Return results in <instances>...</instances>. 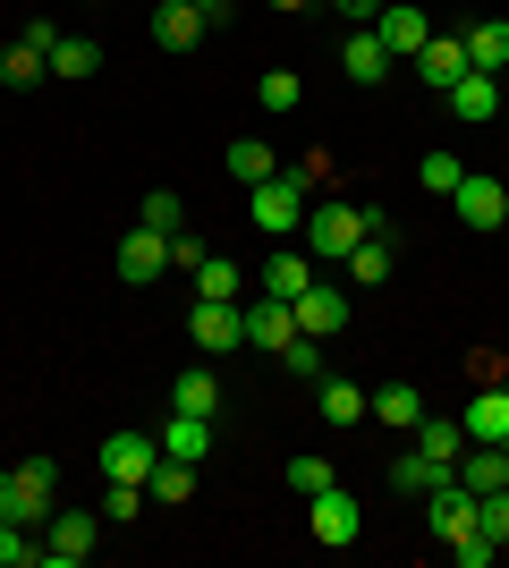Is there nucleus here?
<instances>
[{"mask_svg":"<svg viewBox=\"0 0 509 568\" xmlns=\"http://www.w3.org/2000/svg\"><path fill=\"white\" fill-rule=\"evenodd\" d=\"M170 407H179V416H221V374L213 365H187L179 390H170Z\"/></svg>","mask_w":509,"mask_h":568,"instance_id":"nucleus-25","label":"nucleus"},{"mask_svg":"<svg viewBox=\"0 0 509 568\" xmlns=\"http://www.w3.org/2000/svg\"><path fill=\"white\" fill-rule=\"evenodd\" d=\"M306 526H315V544L323 551H348L365 535V500L357 493H339V484H323L315 500H306Z\"/></svg>","mask_w":509,"mask_h":568,"instance_id":"nucleus-5","label":"nucleus"},{"mask_svg":"<svg viewBox=\"0 0 509 568\" xmlns=\"http://www.w3.org/2000/svg\"><path fill=\"white\" fill-rule=\"evenodd\" d=\"M0 568H43V544H26L18 518H0Z\"/></svg>","mask_w":509,"mask_h":568,"instance_id":"nucleus-36","label":"nucleus"},{"mask_svg":"<svg viewBox=\"0 0 509 568\" xmlns=\"http://www.w3.org/2000/svg\"><path fill=\"white\" fill-rule=\"evenodd\" d=\"M246 348H272V356H281V348H289V339H297V314H289V297H264V288H246Z\"/></svg>","mask_w":509,"mask_h":568,"instance_id":"nucleus-9","label":"nucleus"},{"mask_svg":"<svg viewBox=\"0 0 509 568\" xmlns=\"http://www.w3.org/2000/svg\"><path fill=\"white\" fill-rule=\"evenodd\" d=\"M339 77H348V85H383V77H390V51H383L374 26H348V43H339Z\"/></svg>","mask_w":509,"mask_h":568,"instance_id":"nucleus-15","label":"nucleus"},{"mask_svg":"<svg viewBox=\"0 0 509 568\" xmlns=\"http://www.w3.org/2000/svg\"><path fill=\"white\" fill-rule=\"evenodd\" d=\"M195 18H204V26H230V18H238V0H195Z\"/></svg>","mask_w":509,"mask_h":568,"instance_id":"nucleus-43","label":"nucleus"},{"mask_svg":"<svg viewBox=\"0 0 509 568\" xmlns=\"http://www.w3.org/2000/svg\"><path fill=\"white\" fill-rule=\"evenodd\" d=\"M441 102H450V119H459V128H492V119L509 111V102H501V77H485V69H467Z\"/></svg>","mask_w":509,"mask_h":568,"instance_id":"nucleus-12","label":"nucleus"},{"mask_svg":"<svg viewBox=\"0 0 509 568\" xmlns=\"http://www.w3.org/2000/svg\"><path fill=\"white\" fill-rule=\"evenodd\" d=\"M204 255H213V246H204V237H195V230H179V237H170V272H195V263H204Z\"/></svg>","mask_w":509,"mask_h":568,"instance_id":"nucleus-41","label":"nucleus"},{"mask_svg":"<svg viewBox=\"0 0 509 568\" xmlns=\"http://www.w3.org/2000/svg\"><path fill=\"white\" fill-rule=\"evenodd\" d=\"M467 60H476L485 77H501L509 69V18H476L467 26Z\"/></svg>","mask_w":509,"mask_h":568,"instance_id":"nucleus-26","label":"nucleus"},{"mask_svg":"<svg viewBox=\"0 0 509 568\" xmlns=\"http://www.w3.org/2000/svg\"><path fill=\"white\" fill-rule=\"evenodd\" d=\"M187 339L204 356H230V348H246V314L221 306V297H195V306H187Z\"/></svg>","mask_w":509,"mask_h":568,"instance_id":"nucleus-6","label":"nucleus"},{"mask_svg":"<svg viewBox=\"0 0 509 568\" xmlns=\"http://www.w3.org/2000/svg\"><path fill=\"white\" fill-rule=\"evenodd\" d=\"M187 493H195V467H187V458H162V467L145 475V500H162V509H187Z\"/></svg>","mask_w":509,"mask_h":568,"instance_id":"nucleus-29","label":"nucleus"},{"mask_svg":"<svg viewBox=\"0 0 509 568\" xmlns=\"http://www.w3.org/2000/svg\"><path fill=\"white\" fill-rule=\"evenodd\" d=\"M289 314H297V332H306V339H332V332H348V288L306 281V288L289 297Z\"/></svg>","mask_w":509,"mask_h":568,"instance_id":"nucleus-7","label":"nucleus"},{"mask_svg":"<svg viewBox=\"0 0 509 568\" xmlns=\"http://www.w3.org/2000/svg\"><path fill=\"white\" fill-rule=\"evenodd\" d=\"M195 297H221V306H246V263H230V255H204V263H195Z\"/></svg>","mask_w":509,"mask_h":568,"instance_id":"nucleus-22","label":"nucleus"},{"mask_svg":"<svg viewBox=\"0 0 509 568\" xmlns=\"http://www.w3.org/2000/svg\"><path fill=\"white\" fill-rule=\"evenodd\" d=\"M43 77H51V51H34V43L0 51V85H18V94H26V85H43Z\"/></svg>","mask_w":509,"mask_h":568,"instance_id":"nucleus-30","label":"nucleus"},{"mask_svg":"<svg viewBox=\"0 0 509 568\" xmlns=\"http://www.w3.org/2000/svg\"><path fill=\"white\" fill-rule=\"evenodd\" d=\"M281 365H289L297 382H323V339H306V332H297L289 348H281Z\"/></svg>","mask_w":509,"mask_h":568,"instance_id":"nucleus-38","label":"nucleus"},{"mask_svg":"<svg viewBox=\"0 0 509 568\" xmlns=\"http://www.w3.org/2000/svg\"><path fill=\"white\" fill-rule=\"evenodd\" d=\"M306 281H323V263L306 255V246H281V255L255 263V288H264V297H297Z\"/></svg>","mask_w":509,"mask_h":568,"instance_id":"nucleus-13","label":"nucleus"},{"mask_svg":"<svg viewBox=\"0 0 509 568\" xmlns=\"http://www.w3.org/2000/svg\"><path fill=\"white\" fill-rule=\"evenodd\" d=\"M272 170H281V162H272L264 136H230V179H238V187H264Z\"/></svg>","mask_w":509,"mask_h":568,"instance_id":"nucleus-28","label":"nucleus"},{"mask_svg":"<svg viewBox=\"0 0 509 568\" xmlns=\"http://www.w3.org/2000/svg\"><path fill=\"white\" fill-rule=\"evenodd\" d=\"M450 204H459L467 230H509V179H485V170H467Z\"/></svg>","mask_w":509,"mask_h":568,"instance_id":"nucleus-8","label":"nucleus"},{"mask_svg":"<svg viewBox=\"0 0 509 568\" xmlns=\"http://www.w3.org/2000/svg\"><path fill=\"white\" fill-rule=\"evenodd\" d=\"M264 9H281V18H297V9H315V0H264Z\"/></svg>","mask_w":509,"mask_h":568,"instance_id":"nucleus-44","label":"nucleus"},{"mask_svg":"<svg viewBox=\"0 0 509 568\" xmlns=\"http://www.w3.org/2000/svg\"><path fill=\"white\" fill-rule=\"evenodd\" d=\"M476 526H485L492 544H509V484L501 493H476Z\"/></svg>","mask_w":509,"mask_h":568,"instance_id":"nucleus-39","label":"nucleus"},{"mask_svg":"<svg viewBox=\"0 0 509 568\" xmlns=\"http://www.w3.org/2000/svg\"><path fill=\"white\" fill-rule=\"evenodd\" d=\"M153 467H162V433H111L102 442V475L111 484H145Z\"/></svg>","mask_w":509,"mask_h":568,"instance_id":"nucleus-10","label":"nucleus"},{"mask_svg":"<svg viewBox=\"0 0 509 568\" xmlns=\"http://www.w3.org/2000/svg\"><path fill=\"white\" fill-rule=\"evenodd\" d=\"M332 18H348V26H374V18H383V0H332Z\"/></svg>","mask_w":509,"mask_h":568,"instance_id":"nucleus-42","label":"nucleus"},{"mask_svg":"<svg viewBox=\"0 0 509 568\" xmlns=\"http://www.w3.org/2000/svg\"><path fill=\"white\" fill-rule=\"evenodd\" d=\"M459 425H467V442H509V390L485 382V390L459 407Z\"/></svg>","mask_w":509,"mask_h":568,"instance_id":"nucleus-19","label":"nucleus"},{"mask_svg":"<svg viewBox=\"0 0 509 568\" xmlns=\"http://www.w3.org/2000/svg\"><path fill=\"white\" fill-rule=\"evenodd\" d=\"M467 69H476V60H467V34H434V43L416 51V77H425L434 94H450V85H459Z\"/></svg>","mask_w":509,"mask_h":568,"instance_id":"nucleus-16","label":"nucleus"},{"mask_svg":"<svg viewBox=\"0 0 509 568\" xmlns=\"http://www.w3.org/2000/svg\"><path fill=\"white\" fill-rule=\"evenodd\" d=\"M450 560H459V568H492V560H501V544H492L485 526H467V535H450Z\"/></svg>","mask_w":509,"mask_h":568,"instance_id":"nucleus-37","label":"nucleus"},{"mask_svg":"<svg viewBox=\"0 0 509 568\" xmlns=\"http://www.w3.org/2000/svg\"><path fill=\"white\" fill-rule=\"evenodd\" d=\"M374 34H383L390 60H416V51L434 43V18L416 9V0H383V18H374Z\"/></svg>","mask_w":509,"mask_h":568,"instance_id":"nucleus-11","label":"nucleus"},{"mask_svg":"<svg viewBox=\"0 0 509 568\" xmlns=\"http://www.w3.org/2000/svg\"><path fill=\"white\" fill-rule=\"evenodd\" d=\"M255 102H264V111H272V119H289V111H297V102H306V85H297V77H289V69H264V77H255Z\"/></svg>","mask_w":509,"mask_h":568,"instance_id":"nucleus-34","label":"nucleus"},{"mask_svg":"<svg viewBox=\"0 0 509 568\" xmlns=\"http://www.w3.org/2000/svg\"><path fill=\"white\" fill-rule=\"evenodd\" d=\"M136 509H145V484H111L102 493V526H128Z\"/></svg>","mask_w":509,"mask_h":568,"instance_id":"nucleus-40","label":"nucleus"},{"mask_svg":"<svg viewBox=\"0 0 509 568\" xmlns=\"http://www.w3.org/2000/svg\"><path fill=\"white\" fill-rule=\"evenodd\" d=\"M501 390H509V374H501Z\"/></svg>","mask_w":509,"mask_h":568,"instance_id":"nucleus-45","label":"nucleus"},{"mask_svg":"<svg viewBox=\"0 0 509 568\" xmlns=\"http://www.w3.org/2000/svg\"><path fill=\"white\" fill-rule=\"evenodd\" d=\"M459 179H467V162H459V153H441V144L416 162V187H425V195H459Z\"/></svg>","mask_w":509,"mask_h":568,"instance_id":"nucleus-33","label":"nucleus"},{"mask_svg":"<svg viewBox=\"0 0 509 568\" xmlns=\"http://www.w3.org/2000/svg\"><path fill=\"white\" fill-rule=\"evenodd\" d=\"M365 237V204H306V230H297V246L323 263V272H339V263L357 255Z\"/></svg>","mask_w":509,"mask_h":568,"instance_id":"nucleus-1","label":"nucleus"},{"mask_svg":"<svg viewBox=\"0 0 509 568\" xmlns=\"http://www.w3.org/2000/svg\"><path fill=\"white\" fill-rule=\"evenodd\" d=\"M501 119H509V111H501Z\"/></svg>","mask_w":509,"mask_h":568,"instance_id":"nucleus-46","label":"nucleus"},{"mask_svg":"<svg viewBox=\"0 0 509 568\" xmlns=\"http://www.w3.org/2000/svg\"><path fill=\"white\" fill-rule=\"evenodd\" d=\"M162 458H187V467H204V458H213V416H179V407H170Z\"/></svg>","mask_w":509,"mask_h":568,"instance_id":"nucleus-20","label":"nucleus"},{"mask_svg":"<svg viewBox=\"0 0 509 568\" xmlns=\"http://www.w3.org/2000/svg\"><path fill=\"white\" fill-rule=\"evenodd\" d=\"M136 221L162 230V237H179V230H187V195H179V187H153L145 204H136Z\"/></svg>","mask_w":509,"mask_h":568,"instance_id":"nucleus-32","label":"nucleus"},{"mask_svg":"<svg viewBox=\"0 0 509 568\" xmlns=\"http://www.w3.org/2000/svg\"><path fill=\"white\" fill-rule=\"evenodd\" d=\"M365 416H374L383 433H416L425 425V390H416V382H383V390L365 399Z\"/></svg>","mask_w":509,"mask_h":568,"instance_id":"nucleus-17","label":"nucleus"},{"mask_svg":"<svg viewBox=\"0 0 509 568\" xmlns=\"http://www.w3.org/2000/svg\"><path fill=\"white\" fill-rule=\"evenodd\" d=\"M408 442H416L425 458H441V467H459V450H467V425H459V416H434V407H425V425H416Z\"/></svg>","mask_w":509,"mask_h":568,"instance_id":"nucleus-23","label":"nucleus"},{"mask_svg":"<svg viewBox=\"0 0 509 568\" xmlns=\"http://www.w3.org/2000/svg\"><path fill=\"white\" fill-rule=\"evenodd\" d=\"M450 475H459V467H441V458H425V450H416V442H408V450L390 458V493L425 500V493H434V484H450Z\"/></svg>","mask_w":509,"mask_h":568,"instance_id":"nucleus-21","label":"nucleus"},{"mask_svg":"<svg viewBox=\"0 0 509 568\" xmlns=\"http://www.w3.org/2000/svg\"><path fill=\"white\" fill-rule=\"evenodd\" d=\"M162 272H170V237L136 221V230L120 237V281H136V288H145V281H162Z\"/></svg>","mask_w":509,"mask_h":568,"instance_id":"nucleus-14","label":"nucleus"},{"mask_svg":"<svg viewBox=\"0 0 509 568\" xmlns=\"http://www.w3.org/2000/svg\"><path fill=\"white\" fill-rule=\"evenodd\" d=\"M281 475H289V493H297V500H315L323 484H339V467H332V458H289Z\"/></svg>","mask_w":509,"mask_h":568,"instance_id":"nucleus-35","label":"nucleus"},{"mask_svg":"<svg viewBox=\"0 0 509 568\" xmlns=\"http://www.w3.org/2000/svg\"><path fill=\"white\" fill-rule=\"evenodd\" d=\"M365 399H374V390H357V382H339V374H323V382H315L323 425H365Z\"/></svg>","mask_w":509,"mask_h":568,"instance_id":"nucleus-24","label":"nucleus"},{"mask_svg":"<svg viewBox=\"0 0 509 568\" xmlns=\"http://www.w3.org/2000/svg\"><path fill=\"white\" fill-rule=\"evenodd\" d=\"M94 69H102L94 34H60V43H51V77H60V85H77V77H94Z\"/></svg>","mask_w":509,"mask_h":568,"instance_id":"nucleus-27","label":"nucleus"},{"mask_svg":"<svg viewBox=\"0 0 509 568\" xmlns=\"http://www.w3.org/2000/svg\"><path fill=\"white\" fill-rule=\"evenodd\" d=\"M306 195H315V187H306L297 170H272L264 187H246V213H255L264 237H297V230H306Z\"/></svg>","mask_w":509,"mask_h":568,"instance_id":"nucleus-3","label":"nucleus"},{"mask_svg":"<svg viewBox=\"0 0 509 568\" xmlns=\"http://www.w3.org/2000/svg\"><path fill=\"white\" fill-rule=\"evenodd\" d=\"M204 34H213V26L195 18V0H153V43L162 51H195Z\"/></svg>","mask_w":509,"mask_h":568,"instance_id":"nucleus-18","label":"nucleus"},{"mask_svg":"<svg viewBox=\"0 0 509 568\" xmlns=\"http://www.w3.org/2000/svg\"><path fill=\"white\" fill-rule=\"evenodd\" d=\"M339 272H348L357 288H383L390 281V237H357V255L339 263Z\"/></svg>","mask_w":509,"mask_h":568,"instance_id":"nucleus-31","label":"nucleus"},{"mask_svg":"<svg viewBox=\"0 0 509 568\" xmlns=\"http://www.w3.org/2000/svg\"><path fill=\"white\" fill-rule=\"evenodd\" d=\"M94 551H102V509H51L43 568H85Z\"/></svg>","mask_w":509,"mask_h":568,"instance_id":"nucleus-4","label":"nucleus"},{"mask_svg":"<svg viewBox=\"0 0 509 568\" xmlns=\"http://www.w3.org/2000/svg\"><path fill=\"white\" fill-rule=\"evenodd\" d=\"M51 493H60V458H18V467L0 475V518L51 526Z\"/></svg>","mask_w":509,"mask_h":568,"instance_id":"nucleus-2","label":"nucleus"}]
</instances>
